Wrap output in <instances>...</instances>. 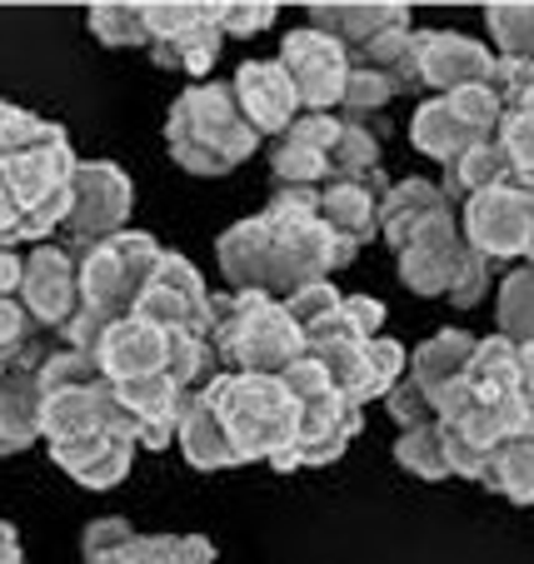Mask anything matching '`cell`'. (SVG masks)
<instances>
[{
    "mask_svg": "<svg viewBox=\"0 0 534 564\" xmlns=\"http://www.w3.org/2000/svg\"><path fill=\"white\" fill-rule=\"evenodd\" d=\"M126 410L130 430H135L140 449H165L181 435V415L190 405V390L171 380V375H150V380H130V384H110Z\"/></svg>",
    "mask_w": 534,
    "mask_h": 564,
    "instance_id": "obj_19",
    "label": "cell"
},
{
    "mask_svg": "<svg viewBox=\"0 0 534 564\" xmlns=\"http://www.w3.org/2000/svg\"><path fill=\"white\" fill-rule=\"evenodd\" d=\"M524 260L534 265V191H530V250H524Z\"/></svg>",
    "mask_w": 534,
    "mask_h": 564,
    "instance_id": "obj_55",
    "label": "cell"
},
{
    "mask_svg": "<svg viewBox=\"0 0 534 564\" xmlns=\"http://www.w3.org/2000/svg\"><path fill=\"white\" fill-rule=\"evenodd\" d=\"M400 90L390 86L380 70H364V65H355L350 70V86H345V100L340 106L350 110V120H364V116H374V110H385L390 100H395Z\"/></svg>",
    "mask_w": 534,
    "mask_h": 564,
    "instance_id": "obj_44",
    "label": "cell"
},
{
    "mask_svg": "<svg viewBox=\"0 0 534 564\" xmlns=\"http://www.w3.org/2000/svg\"><path fill=\"white\" fill-rule=\"evenodd\" d=\"M395 265H400L405 290L429 295V300L445 295L460 310H475L484 300V290H490V260L470 250L455 215H439L425 230L410 235L405 246L395 250Z\"/></svg>",
    "mask_w": 534,
    "mask_h": 564,
    "instance_id": "obj_6",
    "label": "cell"
},
{
    "mask_svg": "<svg viewBox=\"0 0 534 564\" xmlns=\"http://www.w3.org/2000/svg\"><path fill=\"white\" fill-rule=\"evenodd\" d=\"M490 86H494V96H500L504 116L534 110V61H500Z\"/></svg>",
    "mask_w": 534,
    "mask_h": 564,
    "instance_id": "obj_46",
    "label": "cell"
},
{
    "mask_svg": "<svg viewBox=\"0 0 534 564\" xmlns=\"http://www.w3.org/2000/svg\"><path fill=\"white\" fill-rule=\"evenodd\" d=\"M410 145H415L419 155L449 165V160H460L470 145H480V135L449 110L445 96H429V100H419V110L410 116Z\"/></svg>",
    "mask_w": 534,
    "mask_h": 564,
    "instance_id": "obj_29",
    "label": "cell"
},
{
    "mask_svg": "<svg viewBox=\"0 0 534 564\" xmlns=\"http://www.w3.org/2000/svg\"><path fill=\"white\" fill-rule=\"evenodd\" d=\"M385 325V305L374 295H345L325 325L305 335V345H330V340H374V330Z\"/></svg>",
    "mask_w": 534,
    "mask_h": 564,
    "instance_id": "obj_37",
    "label": "cell"
},
{
    "mask_svg": "<svg viewBox=\"0 0 534 564\" xmlns=\"http://www.w3.org/2000/svg\"><path fill=\"white\" fill-rule=\"evenodd\" d=\"M494 325L510 345H534V265H520L500 280L494 295Z\"/></svg>",
    "mask_w": 534,
    "mask_h": 564,
    "instance_id": "obj_35",
    "label": "cell"
},
{
    "mask_svg": "<svg viewBox=\"0 0 534 564\" xmlns=\"http://www.w3.org/2000/svg\"><path fill=\"white\" fill-rule=\"evenodd\" d=\"M465 390L475 405H494V400H514L520 394V345H510L504 335L480 340L470 370H465Z\"/></svg>",
    "mask_w": 534,
    "mask_h": 564,
    "instance_id": "obj_30",
    "label": "cell"
},
{
    "mask_svg": "<svg viewBox=\"0 0 534 564\" xmlns=\"http://www.w3.org/2000/svg\"><path fill=\"white\" fill-rule=\"evenodd\" d=\"M90 35L110 51H150L145 6H90Z\"/></svg>",
    "mask_w": 534,
    "mask_h": 564,
    "instance_id": "obj_38",
    "label": "cell"
},
{
    "mask_svg": "<svg viewBox=\"0 0 534 564\" xmlns=\"http://www.w3.org/2000/svg\"><path fill=\"white\" fill-rule=\"evenodd\" d=\"M6 365H11V360H0V375H6Z\"/></svg>",
    "mask_w": 534,
    "mask_h": 564,
    "instance_id": "obj_56",
    "label": "cell"
},
{
    "mask_svg": "<svg viewBox=\"0 0 534 564\" xmlns=\"http://www.w3.org/2000/svg\"><path fill=\"white\" fill-rule=\"evenodd\" d=\"M310 25L325 31L330 41H340L350 55H360L380 35L405 31L410 6H310Z\"/></svg>",
    "mask_w": 534,
    "mask_h": 564,
    "instance_id": "obj_25",
    "label": "cell"
},
{
    "mask_svg": "<svg viewBox=\"0 0 534 564\" xmlns=\"http://www.w3.org/2000/svg\"><path fill=\"white\" fill-rule=\"evenodd\" d=\"M175 445L185 449V459H190L195 469H236V449H230V440H225V425L215 420V410L205 405L200 394H190V405H185L181 415V435H175Z\"/></svg>",
    "mask_w": 534,
    "mask_h": 564,
    "instance_id": "obj_32",
    "label": "cell"
},
{
    "mask_svg": "<svg viewBox=\"0 0 534 564\" xmlns=\"http://www.w3.org/2000/svg\"><path fill=\"white\" fill-rule=\"evenodd\" d=\"M340 290L330 285V280H320V285H305V290H295V295L285 300V310H290V319L299 325V335H310L315 325H325V319L340 310Z\"/></svg>",
    "mask_w": 534,
    "mask_h": 564,
    "instance_id": "obj_45",
    "label": "cell"
},
{
    "mask_svg": "<svg viewBox=\"0 0 534 564\" xmlns=\"http://www.w3.org/2000/svg\"><path fill=\"white\" fill-rule=\"evenodd\" d=\"M41 345L21 350L0 375V455H21L41 440Z\"/></svg>",
    "mask_w": 534,
    "mask_h": 564,
    "instance_id": "obj_21",
    "label": "cell"
},
{
    "mask_svg": "<svg viewBox=\"0 0 534 564\" xmlns=\"http://www.w3.org/2000/svg\"><path fill=\"white\" fill-rule=\"evenodd\" d=\"M45 449H51V459L75 479V485H86V490H116L120 479L130 475V465H135L140 445L130 435L106 430V435H80V440L45 445Z\"/></svg>",
    "mask_w": 534,
    "mask_h": 564,
    "instance_id": "obj_22",
    "label": "cell"
},
{
    "mask_svg": "<svg viewBox=\"0 0 534 564\" xmlns=\"http://www.w3.org/2000/svg\"><path fill=\"white\" fill-rule=\"evenodd\" d=\"M500 61H534V6H484Z\"/></svg>",
    "mask_w": 534,
    "mask_h": 564,
    "instance_id": "obj_39",
    "label": "cell"
},
{
    "mask_svg": "<svg viewBox=\"0 0 534 564\" xmlns=\"http://www.w3.org/2000/svg\"><path fill=\"white\" fill-rule=\"evenodd\" d=\"M520 400L534 410V345H520Z\"/></svg>",
    "mask_w": 534,
    "mask_h": 564,
    "instance_id": "obj_53",
    "label": "cell"
},
{
    "mask_svg": "<svg viewBox=\"0 0 534 564\" xmlns=\"http://www.w3.org/2000/svg\"><path fill=\"white\" fill-rule=\"evenodd\" d=\"M145 31H150V61L161 70L200 75L220 61V6H145Z\"/></svg>",
    "mask_w": 534,
    "mask_h": 564,
    "instance_id": "obj_9",
    "label": "cell"
},
{
    "mask_svg": "<svg viewBox=\"0 0 534 564\" xmlns=\"http://www.w3.org/2000/svg\"><path fill=\"white\" fill-rule=\"evenodd\" d=\"M460 230L470 240L475 256L494 260H520L530 250V191L514 181L480 191L460 215Z\"/></svg>",
    "mask_w": 534,
    "mask_h": 564,
    "instance_id": "obj_13",
    "label": "cell"
},
{
    "mask_svg": "<svg viewBox=\"0 0 534 564\" xmlns=\"http://www.w3.org/2000/svg\"><path fill=\"white\" fill-rule=\"evenodd\" d=\"M200 400L225 425V440L236 449L240 465L265 459L270 469H285L299 430V400L285 390L280 375H236L220 370L200 390Z\"/></svg>",
    "mask_w": 534,
    "mask_h": 564,
    "instance_id": "obj_2",
    "label": "cell"
},
{
    "mask_svg": "<svg viewBox=\"0 0 534 564\" xmlns=\"http://www.w3.org/2000/svg\"><path fill=\"white\" fill-rule=\"evenodd\" d=\"M395 459H400V469H410L415 479H449L445 435H439V425L400 430V440H395Z\"/></svg>",
    "mask_w": 534,
    "mask_h": 564,
    "instance_id": "obj_40",
    "label": "cell"
},
{
    "mask_svg": "<svg viewBox=\"0 0 534 564\" xmlns=\"http://www.w3.org/2000/svg\"><path fill=\"white\" fill-rule=\"evenodd\" d=\"M21 275H25V256H21V250H0V300L21 295Z\"/></svg>",
    "mask_w": 534,
    "mask_h": 564,
    "instance_id": "obj_52",
    "label": "cell"
},
{
    "mask_svg": "<svg viewBox=\"0 0 534 564\" xmlns=\"http://www.w3.org/2000/svg\"><path fill=\"white\" fill-rule=\"evenodd\" d=\"M130 315L145 319V325H161V330L210 340V290H205L200 270L185 256H175V250H161V260H155V270H150Z\"/></svg>",
    "mask_w": 534,
    "mask_h": 564,
    "instance_id": "obj_12",
    "label": "cell"
},
{
    "mask_svg": "<svg viewBox=\"0 0 534 564\" xmlns=\"http://www.w3.org/2000/svg\"><path fill=\"white\" fill-rule=\"evenodd\" d=\"M480 485L494 495H504L510 505H534V415L524 420L520 435L504 440V445L490 455Z\"/></svg>",
    "mask_w": 534,
    "mask_h": 564,
    "instance_id": "obj_31",
    "label": "cell"
},
{
    "mask_svg": "<svg viewBox=\"0 0 534 564\" xmlns=\"http://www.w3.org/2000/svg\"><path fill=\"white\" fill-rule=\"evenodd\" d=\"M210 345L220 355V370L236 375H285L305 355V335L290 319L285 300H270L260 290L210 295Z\"/></svg>",
    "mask_w": 534,
    "mask_h": 564,
    "instance_id": "obj_5",
    "label": "cell"
},
{
    "mask_svg": "<svg viewBox=\"0 0 534 564\" xmlns=\"http://www.w3.org/2000/svg\"><path fill=\"white\" fill-rule=\"evenodd\" d=\"M475 350H480V340H475L470 330H439V335H429V340L419 345L415 355H410L405 380L419 384V390L429 394V405H435L439 394L455 390V384L465 380V370H470ZM435 415H439V410H435Z\"/></svg>",
    "mask_w": 534,
    "mask_h": 564,
    "instance_id": "obj_24",
    "label": "cell"
},
{
    "mask_svg": "<svg viewBox=\"0 0 534 564\" xmlns=\"http://www.w3.org/2000/svg\"><path fill=\"white\" fill-rule=\"evenodd\" d=\"M385 191H390L385 175H380V181H325L320 191H315L320 220L340 235L345 246L364 250L374 235H380V200H385Z\"/></svg>",
    "mask_w": 534,
    "mask_h": 564,
    "instance_id": "obj_23",
    "label": "cell"
},
{
    "mask_svg": "<svg viewBox=\"0 0 534 564\" xmlns=\"http://www.w3.org/2000/svg\"><path fill=\"white\" fill-rule=\"evenodd\" d=\"M215 256H220V275L230 280V290H260V295H265L270 235H265V220H260V215L230 225V230L215 240Z\"/></svg>",
    "mask_w": 534,
    "mask_h": 564,
    "instance_id": "obj_26",
    "label": "cell"
},
{
    "mask_svg": "<svg viewBox=\"0 0 534 564\" xmlns=\"http://www.w3.org/2000/svg\"><path fill=\"white\" fill-rule=\"evenodd\" d=\"M21 246H25V220H21V210H15L6 181H0V250H21Z\"/></svg>",
    "mask_w": 534,
    "mask_h": 564,
    "instance_id": "obj_51",
    "label": "cell"
},
{
    "mask_svg": "<svg viewBox=\"0 0 534 564\" xmlns=\"http://www.w3.org/2000/svg\"><path fill=\"white\" fill-rule=\"evenodd\" d=\"M270 235V275L265 295L290 300L295 290L320 285L335 270H345L355 260V246H345L340 235L320 220V200L315 191H275L270 205L260 210Z\"/></svg>",
    "mask_w": 534,
    "mask_h": 564,
    "instance_id": "obj_3",
    "label": "cell"
},
{
    "mask_svg": "<svg viewBox=\"0 0 534 564\" xmlns=\"http://www.w3.org/2000/svg\"><path fill=\"white\" fill-rule=\"evenodd\" d=\"M510 181V160H504L500 140H480L470 145L460 160L445 165V181H439V195H445L449 210H465L480 191H494V185Z\"/></svg>",
    "mask_w": 534,
    "mask_h": 564,
    "instance_id": "obj_28",
    "label": "cell"
},
{
    "mask_svg": "<svg viewBox=\"0 0 534 564\" xmlns=\"http://www.w3.org/2000/svg\"><path fill=\"white\" fill-rule=\"evenodd\" d=\"M165 145L190 175H230L260 150V135L240 116V100L220 80L190 86L165 116Z\"/></svg>",
    "mask_w": 534,
    "mask_h": 564,
    "instance_id": "obj_4",
    "label": "cell"
},
{
    "mask_svg": "<svg viewBox=\"0 0 534 564\" xmlns=\"http://www.w3.org/2000/svg\"><path fill=\"white\" fill-rule=\"evenodd\" d=\"M380 130H370L364 120H345L340 140L330 155V181H380Z\"/></svg>",
    "mask_w": 534,
    "mask_h": 564,
    "instance_id": "obj_36",
    "label": "cell"
},
{
    "mask_svg": "<svg viewBox=\"0 0 534 564\" xmlns=\"http://www.w3.org/2000/svg\"><path fill=\"white\" fill-rule=\"evenodd\" d=\"M385 410H390V420H395L400 430H419V425H439V415H435V405H429V394L419 390V384H410V380H400L395 390L385 394Z\"/></svg>",
    "mask_w": 534,
    "mask_h": 564,
    "instance_id": "obj_47",
    "label": "cell"
},
{
    "mask_svg": "<svg viewBox=\"0 0 534 564\" xmlns=\"http://www.w3.org/2000/svg\"><path fill=\"white\" fill-rule=\"evenodd\" d=\"M364 70H380L395 90H419V31L405 25V31L380 35L374 45H364L360 55H350Z\"/></svg>",
    "mask_w": 534,
    "mask_h": 564,
    "instance_id": "obj_34",
    "label": "cell"
},
{
    "mask_svg": "<svg viewBox=\"0 0 534 564\" xmlns=\"http://www.w3.org/2000/svg\"><path fill=\"white\" fill-rule=\"evenodd\" d=\"M449 110L465 120L480 140H494L500 135V120H504V106L494 96V86H465V90H449Z\"/></svg>",
    "mask_w": 534,
    "mask_h": 564,
    "instance_id": "obj_42",
    "label": "cell"
},
{
    "mask_svg": "<svg viewBox=\"0 0 534 564\" xmlns=\"http://www.w3.org/2000/svg\"><path fill=\"white\" fill-rule=\"evenodd\" d=\"M275 11L280 6H270V0H255V6H220V35H240V41H250V35H260V31L275 25Z\"/></svg>",
    "mask_w": 534,
    "mask_h": 564,
    "instance_id": "obj_49",
    "label": "cell"
},
{
    "mask_svg": "<svg viewBox=\"0 0 534 564\" xmlns=\"http://www.w3.org/2000/svg\"><path fill=\"white\" fill-rule=\"evenodd\" d=\"M340 116H299L285 135L270 145L275 191H320L330 181V155L340 140Z\"/></svg>",
    "mask_w": 534,
    "mask_h": 564,
    "instance_id": "obj_17",
    "label": "cell"
},
{
    "mask_svg": "<svg viewBox=\"0 0 534 564\" xmlns=\"http://www.w3.org/2000/svg\"><path fill=\"white\" fill-rule=\"evenodd\" d=\"M364 430V410L350 405L340 390L315 394V400H299V430H295V449H290L285 469H315V465H335V459L350 449V440Z\"/></svg>",
    "mask_w": 534,
    "mask_h": 564,
    "instance_id": "obj_15",
    "label": "cell"
},
{
    "mask_svg": "<svg viewBox=\"0 0 534 564\" xmlns=\"http://www.w3.org/2000/svg\"><path fill=\"white\" fill-rule=\"evenodd\" d=\"M75 171H80V160H75L65 126L41 145L0 160V181H6L15 210L25 220V246H45V235H55L65 225L75 195Z\"/></svg>",
    "mask_w": 534,
    "mask_h": 564,
    "instance_id": "obj_7",
    "label": "cell"
},
{
    "mask_svg": "<svg viewBox=\"0 0 534 564\" xmlns=\"http://www.w3.org/2000/svg\"><path fill=\"white\" fill-rule=\"evenodd\" d=\"M439 215H455L445 205V195H439V185L429 181H400L385 191V200H380V235H385L390 246H405L415 230H425L429 220H439Z\"/></svg>",
    "mask_w": 534,
    "mask_h": 564,
    "instance_id": "obj_27",
    "label": "cell"
},
{
    "mask_svg": "<svg viewBox=\"0 0 534 564\" xmlns=\"http://www.w3.org/2000/svg\"><path fill=\"white\" fill-rule=\"evenodd\" d=\"M130 520H120V514H106V520H96L86 530V544H80V550H86V564H100V560H110V554L120 550V544L130 540Z\"/></svg>",
    "mask_w": 534,
    "mask_h": 564,
    "instance_id": "obj_50",
    "label": "cell"
},
{
    "mask_svg": "<svg viewBox=\"0 0 534 564\" xmlns=\"http://www.w3.org/2000/svg\"><path fill=\"white\" fill-rule=\"evenodd\" d=\"M31 345H35V325H31V315H25L21 295L0 300V360H15V355L31 350Z\"/></svg>",
    "mask_w": 534,
    "mask_h": 564,
    "instance_id": "obj_48",
    "label": "cell"
},
{
    "mask_svg": "<svg viewBox=\"0 0 534 564\" xmlns=\"http://www.w3.org/2000/svg\"><path fill=\"white\" fill-rule=\"evenodd\" d=\"M280 65H285L305 116H330L345 100V86H350L355 70L350 51L340 41H330L325 31H315V25H299L280 41Z\"/></svg>",
    "mask_w": 534,
    "mask_h": 564,
    "instance_id": "obj_11",
    "label": "cell"
},
{
    "mask_svg": "<svg viewBox=\"0 0 534 564\" xmlns=\"http://www.w3.org/2000/svg\"><path fill=\"white\" fill-rule=\"evenodd\" d=\"M315 360L325 365L330 384L350 400V405H370V400H385L410 370V350L400 340H330V345H305Z\"/></svg>",
    "mask_w": 534,
    "mask_h": 564,
    "instance_id": "obj_10",
    "label": "cell"
},
{
    "mask_svg": "<svg viewBox=\"0 0 534 564\" xmlns=\"http://www.w3.org/2000/svg\"><path fill=\"white\" fill-rule=\"evenodd\" d=\"M175 335L181 330H161V325H145V319H135V315L116 319L96 345L100 380L130 384V380H150V375H171Z\"/></svg>",
    "mask_w": 534,
    "mask_h": 564,
    "instance_id": "obj_16",
    "label": "cell"
},
{
    "mask_svg": "<svg viewBox=\"0 0 534 564\" xmlns=\"http://www.w3.org/2000/svg\"><path fill=\"white\" fill-rule=\"evenodd\" d=\"M500 150L510 160V181L534 191V110H514L500 120Z\"/></svg>",
    "mask_w": 534,
    "mask_h": 564,
    "instance_id": "obj_41",
    "label": "cell"
},
{
    "mask_svg": "<svg viewBox=\"0 0 534 564\" xmlns=\"http://www.w3.org/2000/svg\"><path fill=\"white\" fill-rule=\"evenodd\" d=\"M230 90H236L240 100V116L250 120V130L255 135H285L290 126H295L305 110H299V96L295 86H290V75L280 61H246L236 70V80H230Z\"/></svg>",
    "mask_w": 534,
    "mask_h": 564,
    "instance_id": "obj_20",
    "label": "cell"
},
{
    "mask_svg": "<svg viewBox=\"0 0 534 564\" xmlns=\"http://www.w3.org/2000/svg\"><path fill=\"white\" fill-rule=\"evenodd\" d=\"M21 305L41 335H61L80 315V280H75V256L65 246H31L21 275Z\"/></svg>",
    "mask_w": 534,
    "mask_h": 564,
    "instance_id": "obj_14",
    "label": "cell"
},
{
    "mask_svg": "<svg viewBox=\"0 0 534 564\" xmlns=\"http://www.w3.org/2000/svg\"><path fill=\"white\" fill-rule=\"evenodd\" d=\"M161 260V240L145 230H120L116 240L80 250L75 256V280H80V315L61 330L65 350L96 355L100 335L135 310L140 290H145L150 270Z\"/></svg>",
    "mask_w": 534,
    "mask_h": 564,
    "instance_id": "obj_1",
    "label": "cell"
},
{
    "mask_svg": "<svg viewBox=\"0 0 534 564\" xmlns=\"http://www.w3.org/2000/svg\"><path fill=\"white\" fill-rule=\"evenodd\" d=\"M55 130H61L55 120H41V116H31V110L11 106V100H0V160H11V155H21V150L41 145V140L55 135Z\"/></svg>",
    "mask_w": 534,
    "mask_h": 564,
    "instance_id": "obj_43",
    "label": "cell"
},
{
    "mask_svg": "<svg viewBox=\"0 0 534 564\" xmlns=\"http://www.w3.org/2000/svg\"><path fill=\"white\" fill-rule=\"evenodd\" d=\"M500 55L484 51L475 35L460 31H419V90H465V86H490Z\"/></svg>",
    "mask_w": 534,
    "mask_h": 564,
    "instance_id": "obj_18",
    "label": "cell"
},
{
    "mask_svg": "<svg viewBox=\"0 0 534 564\" xmlns=\"http://www.w3.org/2000/svg\"><path fill=\"white\" fill-rule=\"evenodd\" d=\"M0 564H21V540L6 520H0Z\"/></svg>",
    "mask_w": 534,
    "mask_h": 564,
    "instance_id": "obj_54",
    "label": "cell"
},
{
    "mask_svg": "<svg viewBox=\"0 0 534 564\" xmlns=\"http://www.w3.org/2000/svg\"><path fill=\"white\" fill-rule=\"evenodd\" d=\"M130 175L110 160H80V171H75V195H70V215L61 225V240L70 256L80 250L100 246V240H116L130 220Z\"/></svg>",
    "mask_w": 534,
    "mask_h": 564,
    "instance_id": "obj_8",
    "label": "cell"
},
{
    "mask_svg": "<svg viewBox=\"0 0 534 564\" xmlns=\"http://www.w3.org/2000/svg\"><path fill=\"white\" fill-rule=\"evenodd\" d=\"M100 564H215V544L205 534H130Z\"/></svg>",
    "mask_w": 534,
    "mask_h": 564,
    "instance_id": "obj_33",
    "label": "cell"
}]
</instances>
